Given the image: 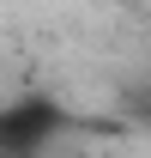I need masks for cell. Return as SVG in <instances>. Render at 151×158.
I'll return each instance as SVG.
<instances>
[{"mask_svg":"<svg viewBox=\"0 0 151 158\" xmlns=\"http://www.w3.org/2000/svg\"><path fill=\"white\" fill-rule=\"evenodd\" d=\"M67 128V110L48 98H12L0 103V158H42Z\"/></svg>","mask_w":151,"mask_h":158,"instance_id":"6da1fadb","label":"cell"}]
</instances>
